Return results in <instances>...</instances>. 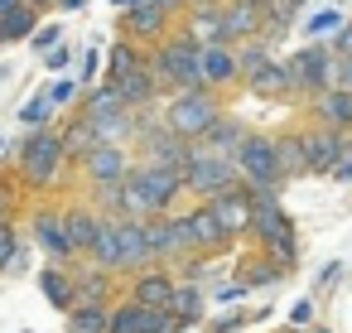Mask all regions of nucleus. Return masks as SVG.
Masks as SVG:
<instances>
[{
	"instance_id": "obj_1",
	"label": "nucleus",
	"mask_w": 352,
	"mask_h": 333,
	"mask_svg": "<svg viewBox=\"0 0 352 333\" xmlns=\"http://www.w3.org/2000/svg\"><path fill=\"white\" fill-rule=\"evenodd\" d=\"M184 174L160 169V164H140L126 174V213L131 217H169L184 208Z\"/></svg>"
},
{
	"instance_id": "obj_2",
	"label": "nucleus",
	"mask_w": 352,
	"mask_h": 333,
	"mask_svg": "<svg viewBox=\"0 0 352 333\" xmlns=\"http://www.w3.org/2000/svg\"><path fill=\"white\" fill-rule=\"evenodd\" d=\"M150 78L160 92H188V87H203V49L188 39V34H164L155 44V54L145 58Z\"/></svg>"
},
{
	"instance_id": "obj_3",
	"label": "nucleus",
	"mask_w": 352,
	"mask_h": 333,
	"mask_svg": "<svg viewBox=\"0 0 352 333\" xmlns=\"http://www.w3.org/2000/svg\"><path fill=\"white\" fill-rule=\"evenodd\" d=\"M63 169H68V160H63V136H58L54 126L30 131V136L15 145V174H20L25 189H54Z\"/></svg>"
},
{
	"instance_id": "obj_4",
	"label": "nucleus",
	"mask_w": 352,
	"mask_h": 333,
	"mask_svg": "<svg viewBox=\"0 0 352 333\" xmlns=\"http://www.w3.org/2000/svg\"><path fill=\"white\" fill-rule=\"evenodd\" d=\"M227 107H222V92H212V87H188V92H174L169 97V107H164V126L179 136V140H203L208 131H212V121L222 116Z\"/></svg>"
},
{
	"instance_id": "obj_5",
	"label": "nucleus",
	"mask_w": 352,
	"mask_h": 333,
	"mask_svg": "<svg viewBox=\"0 0 352 333\" xmlns=\"http://www.w3.org/2000/svg\"><path fill=\"white\" fill-rule=\"evenodd\" d=\"M241 184V174H236V164L227 160V155H212V150H203L198 140L188 145V164H184V193L193 198V203H212L217 193H232Z\"/></svg>"
},
{
	"instance_id": "obj_6",
	"label": "nucleus",
	"mask_w": 352,
	"mask_h": 333,
	"mask_svg": "<svg viewBox=\"0 0 352 333\" xmlns=\"http://www.w3.org/2000/svg\"><path fill=\"white\" fill-rule=\"evenodd\" d=\"M78 116H87V121L97 126L102 145H131V140H135V111L116 97V87H111V83H102V87L82 92Z\"/></svg>"
},
{
	"instance_id": "obj_7",
	"label": "nucleus",
	"mask_w": 352,
	"mask_h": 333,
	"mask_svg": "<svg viewBox=\"0 0 352 333\" xmlns=\"http://www.w3.org/2000/svg\"><path fill=\"white\" fill-rule=\"evenodd\" d=\"M285 73H289V92L294 97H318L338 83V58L323 39H309L294 58H285Z\"/></svg>"
},
{
	"instance_id": "obj_8",
	"label": "nucleus",
	"mask_w": 352,
	"mask_h": 333,
	"mask_svg": "<svg viewBox=\"0 0 352 333\" xmlns=\"http://www.w3.org/2000/svg\"><path fill=\"white\" fill-rule=\"evenodd\" d=\"M174 222H179V241H184V251L188 256H227L236 241L217 227V217H212V208L208 203H193V208H179L174 213Z\"/></svg>"
},
{
	"instance_id": "obj_9",
	"label": "nucleus",
	"mask_w": 352,
	"mask_h": 333,
	"mask_svg": "<svg viewBox=\"0 0 352 333\" xmlns=\"http://www.w3.org/2000/svg\"><path fill=\"white\" fill-rule=\"evenodd\" d=\"M232 164H236L241 184H275V189H285L280 184V169H275V136H265V131H251L236 145Z\"/></svg>"
},
{
	"instance_id": "obj_10",
	"label": "nucleus",
	"mask_w": 352,
	"mask_h": 333,
	"mask_svg": "<svg viewBox=\"0 0 352 333\" xmlns=\"http://www.w3.org/2000/svg\"><path fill=\"white\" fill-rule=\"evenodd\" d=\"M78 169H82L87 193H97V189H116V184H126V174L135 169V150H131V145H97Z\"/></svg>"
},
{
	"instance_id": "obj_11",
	"label": "nucleus",
	"mask_w": 352,
	"mask_h": 333,
	"mask_svg": "<svg viewBox=\"0 0 352 333\" xmlns=\"http://www.w3.org/2000/svg\"><path fill=\"white\" fill-rule=\"evenodd\" d=\"M30 237L39 241V251H44L54 266H73V261H82V256L73 251L68 232H63V208H54V203H39V208L30 213Z\"/></svg>"
},
{
	"instance_id": "obj_12",
	"label": "nucleus",
	"mask_w": 352,
	"mask_h": 333,
	"mask_svg": "<svg viewBox=\"0 0 352 333\" xmlns=\"http://www.w3.org/2000/svg\"><path fill=\"white\" fill-rule=\"evenodd\" d=\"M174 285H179L174 266H150V270H140V275H126V299L140 304V309H169Z\"/></svg>"
},
{
	"instance_id": "obj_13",
	"label": "nucleus",
	"mask_w": 352,
	"mask_h": 333,
	"mask_svg": "<svg viewBox=\"0 0 352 333\" xmlns=\"http://www.w3.org/2000/svg\"><path fill=\"white\" fill-rule=\"evenodd\" d=\"M352 136L342 131H328V126H304V160H309V174H333V164L347 155Z\"/></svg>"
},
{
	"instance_id": "obj_14",
	"label": "nucleus",
	"mask_w": 352,
	"mask_h": 333,
	"mask_svg": "<svg viewBox=\"0 0 352 333\" xmlns=\"http://www.w3.org/2000/svg\"><path fill=\"white\" fill-rule=\"evenodd\" d=\"M212 217H217V227L232 237V241H246V232H251V217H256V203H251V193H246V184H236L232 193H217L212 203Z\"/></svg>"
},
{
	"instance_id": "obj_15",
	"label": "nucleus",
	"mask_w": 352,
	"mask_h": 333,
	"mask_svg": "<svg viewBox=\"0 0 352 333\" xmlns=\"http://www.w3.org/2000/svg\"><path fill=\"white\" fill-rule=\"evenodd\" d=\"M116 280H121V275H111V270L92 266L87 256H82V261H73V294H78V304L111 309V304H116Z\"/></svg>"
},
{
	"instance_id": "obj_16",
	"label": "nucleus",
	"mask_w": 352,
	"mask_h": 333,
	"mask_svg": "<svg viewBox=\"0 0 352 333\" xmlns=\"http://www.w3.org/2000/svg\"><path fill=\"white\" fill-rule=\"evenodd\" d=\"M107 333H174V319H169V309H140L131 299H116Z\"/></svg>"
},
{
	"instance_id": "obj_17",
	"label": "nucleus",
	"mask_w": 352,
	"mask_h": 333,
	"mask_svg": "<svg viewBox=\"0 0 352 333\" xmlns=\"http://www.w3.org/2000/svg\"><path fill=\"white\" fill-rule=\"evenodd\" d=\"M169 34V15L160 10V6H150V0H140V6H131L126 15H121V39H131V44H160Z\"/></svg>"
},
{
	"instance_id": "obj_18",
	"label": "nucleus",
	"mask_w": 352,
	"mask_h": 333,
	"mask_svg": "<svg viewBox=\"0 0 352 333\" xmlns=\"http://www.w3.org/2000/svg\"><path fill=\"white\" fill-rule=\"evenodd\" d=\"M241 83V58H236V44H208L203 49V87L212 92H227Z\"/></svg>"
},
{
	"instance_id": "obj_19",
	"label": "nucleus",
	"mask_w": 352,
	"mask_h": 333,
	"mask_svg": "<svg viewBox=\"0 0 352 333\" xmlns=\"http://www.w3.org/2000/svg\"><path fill=\"white\" fill-rule=\"evenodd\" d=\"M116 227H121V280L150 270L155 256H150V241H145V217H116Z\"/></svg>"
},
{
	"instance_id": "obj_20",
	"label": "nucleus",
	"mask_w": 352,
	"mask_h": 333,
	"mask_svg": "<svg viewBox=\"0 0 352 333\" xmlns=\"http://www.w3.org/2000/svg\"><path fill=\"white\" fill-rule=\"evenodd\" d=\"M63 232H68L73 251L87 256L92 241H97V232H102V213H97L87 198H82V203H63Z\"/></svg>"
},
{
	"instance_id": "obj_21",
	"label": "nucleus",
	"mask_w": 352,
	"mask_h": 333,
	"mask_svg": "<svg viewBox=\"0 0 352 333\" xmlns=\"http://www.w3.org/2000/svg\"><path fill=\"white\" fill-rule=\"evenodd\" d=\"M145 241H150L155 266L188 261V251H184V241H179V222H174V213H169V217H145Z\"/></svg>"
},
{
	"instance_id": "obj_22",
	"label": "nucleus",
	"mask_w": 352,
	"mask_h": 333,
	"mask_svg": "<svg viewBox=\"0 0 352 333\" xmlns=\"http://www.w3.org/2000/svg\"><path fill=\"white\" fill-rule=\"evenodd\" d=\"M309 116H314V126H328V131L352 136V92H347V87H328V92H318L314 107H309Z\"/></svg>"
},
{
	"instance_id": "obj_23",
	"label": "nucleus",
	"mask_w": 352,
	"mask_h": 333,
	"mask_svg": "<svg viewBox=\"0 0 352 333\" xmlns=\"http://www.w3.org/2000/svg\"><path fill=\"white\" fill-rule=\"evenodd\" d=\"M261 20H265L261 6H251V0H232V6H222V39L227 44H246V39L261 34Z\"/></svg>"
},
{
	"instance_id": "obj_24",
	"label": "nucleus",
	"mask_w": 352,
	"mask_h": 333,
	"mask_svg": "<svg viewBox=\"0 0 352 333\" xmlns=\"http://www.w3.org/2000/svg\"><path fill=\"white\" fill-rule=\"evenodd\" d=\"M275 169H280V184H289V179H304V174H309V160H304V126H294V131H280V136H275Z\"/></svg>"
},
{
	"instance_id": "obj_25",
	"label": "nucleus",
	"mask_w": 352,
	"mask_h": 333,
	"mask_svg": "<svg viewBox=\"0 0 352 333\" xmlns=\"http://www.w3.org/2000/svg\"><path fill=\"white\" fill-rule=\"evenodd\" d=\"M34 285H39V294L58 309V314H68L73 304H78V294H73V266H39V275H34Z\"/></svg>"
},
{
	"instance_id": "obj_26",
	"label": "nucleus",
	"mask_w": 352,
	"mask_h": 333,
	"mask_svg": "<svg viewBox=\"0 0 352 333\" xmlns=\"http://www.w3.org/2000/svg\"><path fill=\"white\" fill-rule=\"evenodd\" d=\"M203 304H208L203 285H198V280H179V285H174V299H169V319H174V333H184V328L203 323Z\"/></svg>"
},
{
	"instance_id": "obj_27",
	"label": "nucleus",
	"mask_w": 352,
	"mask_h": 333,
	"mask_svg": "<svg viewBox=\"0 0 352 333\" xmlns=\"http://www.w3.org/2000/svg\"><path fill=\"white\" fill-rule=\"evenodd\" d=\"M184 34H188L198 49H208V44H227V39H222V6H188V25H184Z\"/></svg>"
},
{
	"instance_id": "obj_28",
	"label": "nucleus",
	"mask_w": 352,
	"mask_h": 333,
	"mask_svg": "<svg viewBox=\"0 0 352 333\" xmlns=\"http://www.w3.org/2000/svg\"><path fill=\"white\" fill-rule=\"evenodd\" d=\"M58 136H63V160H68V164H82V160L102 145V136H97V126H92L87 116H73Z\"/></svg>"
},
{
	"instance_id": "obj_29",
	"label": "nucleus",
	"mask_w": 352,
	"mask_h": 333,
	"mask_svg": "<svg viewBox=\"0 0 352 333\" xmlns=\"http://www.w3.org/2000/svg\"><path fill=\"white\" fill-rule=\"evenodd\" d=\"M111 87H116V97H121L131 111H155V102H160V87H155L150 68H140V73H131V78H121V83H111Z\"/></svg>"
},
{
	"instance_id": "obj_30",
	"label": "nucleus",
	"mask_w": 352,
	"mask_h": 333,
	"mask_svg": "<svg viewBox=\"0 0 352 333\" xmlns=\"http://www.w3.org/2000/svg\"><path fill=\"white\" fill-rule=\"evenodd\" d=\"M246 136H251V131H246V121H236V116H227V111H222V116L212 121V131H208L198 145H203V150H212V155H227V160H232V155H236V145H241Z\"/></svg>"
},
{
	"instance_id": "obj_31",
	"label": "nucleus",
	"mask_w": 352,
	"mask_h": 333,
	"mask_svg": "<svg viewBox=\"0 0 352 333\" xmlns=\"http://www.w3.org/2000/svg\"><path fill=\"white\" fill-rule=\"evenodd\" d=\"M285 275H289V270H280V266H275L270 256H261L256 246H251V251H246V261L236 266V280H241L246 290H265V285H280Z\"/></svg>"
},
{
	"instance_id": "obj_32",
	"label": "nucleus",
	"mask_w": 352,
	"mask_h": 333,
	"mask_svg": "<svg viewBox=\"0 0 352 333\" xmlns=\"http://www.w3.org/2000/svg\"><path fill=\"white\" fill-rule=\"evenodd\" d=\"M145 49L140 44H131V39H116L111 44V54H107V83H121V78H131V73H140L145 68Z\"/></svg>"
},
{
	"instance_id": "obj_33",
	"label": "nucleus",
	"mask_w": 352,
	"mask_h": 333,
	"mask_svg": "<svg viewBox=\"0 0 352 333\" xmlns=\"http://www.w3.org/2000/svg\"><path fill=\"white\" fill-rule=\"evenodd\" d=\"M246 87H251L256 97H294V92H289V73H285V63H275V58H270L261 73H251Z\"/></svg>"
},
{
	"instance_id": "obj_34",
	"label": "nucleus",
	"mask_w": 352,
	"mask_h": 333,
	"mask_svg": "<svg viewBox=\"0 0 352 333\" xmlns=\"http://www.w3.org/2000/svg\"><path fill=\"white\" fill-rule=\"evenodd\" d=\"M39 25V10L34 6H15L10 15H0V44H15V39H30Z\"/></svg>"
},
{
	"instance_id": "obj_35",
	"label": "nucleus",
	"mask_w": 352,
	"mask_h": 333,
	"mask_svg": "<svg viewBox=\"0 0 352 333\" xmlns=\"http://www.w3.org/2000/svg\"><path fill=\"white\" fill-rule=\"evenodd\" d=\"M107 319H111V309H97V304H73L63 314L68 333H107Z\"/></svg>"
},
{
	"instance_id": "obj_36",
	"label": "nucleus",
	"mask_w": 352,
	"mask_h": 333,
	"mask_svg": "<svg viewBox=\"0 0 352 333\" xmlns=\"http://www.w3.org/2000/svg\"><path fill=\"white\" fill-rule=\"evenodd\" d=\"M236 58H241V83L251 78V73H261L265 63H270V39H246V44H236Z\"/></svg>"
},
{
	"instance_id": "obj_37",
	"label": "nucleus",
	"mask_w": 352,
	"mask_h": 333,
	"mask_svg": "<svg viewBox=\"0 0 352 333\" xmlns=\"http://www.w3.org/2000/svg\"><path fill=\"white\" fill-rule=\"evenodd\" d=\"M54 111H58V107H54V97H49V92H34V97L20 107V121H25L30 131H44V126L54 121Z\"/></svg>"
},
{
	"instance_id": "obj_38",
	"label": "nucleus",
	"mask_w": 352,
	"mask_h": 333,
	"mask_svg": "<svg viewBox=\"0 0 352 333\" xmlns=\"http://www.w3.org/2000/svg\"><path fill=\"white\" fill-rule=\"evenodd\" d=\"M15 261H20V227L6 217L0 222V270H15Z\"/></svg>"
},
{
	"instance_id": "obj_39",
	"label": "nucleus",
	"mask_w": 352,
	"mask_h": 333,
	"mask_svg": "<svg viewBox=\"0 0 352 333\" xmlns=\"http://www.w3.org/2000/svg\"><path fill=\"white\" fill-rule=\"evenodd\" d=\"M323 44L333 49V58H352V20H347V25H338Z\"/></svg>"
},
{
	"instance_id": "obj_40",
	"label": "nucleus",
	"mask_w": 352,
	"mask_h": 333,
	"mask_svg": "<svg viewBox=\"0 0 352 333\" xmlns=\"http://www.w3.org/2000/svg\"><path fill=\"white\" fill-rule=\"evenodd\" d=\"M49 97H54V107H68V102H78V97H82V83L63 78V83H54V87H49Z\"/></svg>"
},
{
	"instance_id": "obj_41",
	"label": "nucleus",
	"mask_w": 352,
	"mask_h": 333,
	"mask_svg": "<svg viewBox=\"0 0 352 333\" xmlns=\"http://www.w3.org/2000/svg\"><path fill=\"white\" fill-rule=\"evenodd\" d=\"M246 294H251V290H246L241 280H227V285H217V290H212V299H217V304H241Z\"/></svg>"
},
{
	"instance_id": "obj_42",
	"label": "nucleus",
	"mask_w": 352,
	"mask_h": 333,
	"mask_svg": "<svg viewBox=\"0 0 352 333\" xmlns=\"http://www.w3.org/2000/svg\"><path fill=\"white\" fill-rule=\"evenodd\" d=\"M58 39H63V30H58V25H44L39 34H30V44H34L39 54H49V49H58Z\"/></svg>"
},
{
	"instance_id": "obj_43",
	"label": "nucleus",
	"mask_w": 352,
	"mask_h": 333,
	"mask_svg": "<svg viewBox=\"0 0 352 333\" xmlns=\"http://www.w3.org/2000/svg\"><path fill=\"white\" fill-rule=\"evenodd\" d=\"M15 208H20V198H15V184H6V179H0V222H15Z\"/></svg>"
},
{
	"instance_id": "obj_44",
	"label": "nucleus",
	"mask_w": 352,
	"mask_h": 333,
	"mask_svg": "<svg viewBox=\"0 0 352 333\" xmlns=\"http://www.w3.org/2000/svg\"><path fill=\"white\" fill-rule=\"evenodd\" d=\"M333 30H338V15H333V10H323V15L309 20V39H323V34H333Z\"/></svg>"
},
{
	"instance_id": "obj_45",
	"label": "nucleus",
	"mask_w": 352,
	"mask_h": 333,
	"mask_svg": "<svg viewBox=\"0 0 352 333\" xmlns=\"http://www.w3.org/2000/svg\"><path fill=\"white\" fill-rule=\"evenodd\" d=\"M68 58H73L68 49H49V58H44V68H49V73H63V68H68Z\"/></svg>"
},
{
	"instance_id": "obj_46",
	"label": "nucleus",
	"mask_w": 352,
	"mask_h": 333,
	"mask_svg": "<svg viewBox=\"0 0 352 333\" xmlns=\"http://www.w3.org/2000/svg\"><path fill=\"white\" fill-rule=\"evenodd\" d=\"M328 179H338V184H347V179H352V145H347V155L333 164V174H328Z\"/></svg>"
},
{
	"instance_id": "obj_47",
	"label": "nucleus",
	"mask_w": 352,
	"mask_h": 333,
	"mask_svg": "<svg viewBox=\"0 0 352 333\" xmlns=\"http://www.w3.org/2000/svg\"><path fill=\"white\" fill-rule=\"evenodd\" d=\"M150 6H160L169 20H174V15H188V0H150Z\"/></svg>"
},
{
	"instance_id": "obj_48",
	"label": "nucleus",
	"mask_w": 352,
	"mask_h": 333,
	"mask_svg": "<svg viewBox=\"0 0 352 333\" xmlns=\"http://www.w3.org/2000/svg\"><path fill=\"white\" fill-rule=\"evenodd\" d=\"M241 323H246V314H227V319H217L208 333H232V328H241Z\"/></svg>"
},
{
	"instance_id": "obj_49",
	"label": "nucleus",
	"mask_w": 352,
	"mask_h": 333,
	"mask_svg": "<svg viewBox=\"0 0 352 333\" xmlns=\"http://www.w3.org/2000/svg\"><path fill=\"white\" fill-rule=\"evenodd\" d=\"M333 87H347L352 92V58H338V83Z\"/></svg>"
},
{
	"instance_id": "obj_50",
	"label": "nucleus",
	"mask_w": 352,
	"mask_h": 333,
	"mask_svg": "<svg viewBox=\"0 0 352 333\" xmlns=\"http://www.w3.org/2000/svg\"><path fill=\"white\" fill-rule=\"evenodd\" d=\"M289 319H294V323H309V319H314V299H309V304H294Z\"/></svg>"
},
{
	"instance_id": "obj_51",
	"label": "nucleus",
	"mask_w": 352,
	"mask_h": 333,
	"mask_svg": "<svg viewBox=\"0 0 352 333\" xmlns=\"http://www.w3.org/2000/svg\"><path fill=\"white\" fill-rule=\"evenodd\" d=\"M54 6H63V10H82L87 0H54Z\"/></svg>"
},
{
	"instance_id": "obj_52",
	"label": "nucleus",
	"mask_w": 352,
	"mask_h": 333,
	"mask_svg": "<svg viewBox=\"0 0 352 333\" xmlns=\"http://www.w3.org/2000/svg\"><path fill=\"white\" fill-rule=\"evenodd\" d=\"M15 6H25V0H0V15H10Z\"/></svg>"
},
{
	"instance_id": "obj_53",
	"label": "nucleus",
	"mask_w": 352,
	"mask_h": 333,
	"mask_svg": "<svg viewBox=\"0 0 352 333\" xmlns=\"http://www.w3.org/2000/svg\"><path fill=\"white\" fill-rule=\"evenodd\" d=\"M111 6H116V10H121V15H126V10H131V6H140V0H111Z\"/></svg>"
},
{
	"instance_id": "obj_54",
	"label": "nucleus",
	"mask_w": 352,
	"mask_h": 333,
	"mask_svg": "<svg viewBox=\"0 0 352 333\" xmlns=\"http://www.w3.org/2000/svg\"><path fill=\"white\" fill-rule=\"evenodd\" d=\"M25 6H34V10H44V6H54V0H25Z\"/></svg>"
},
{
	"instance_id": "obj_55",
	"label": "nucleus",
	"mask_w": 352,
	"mask_h": 333,
	"mask_svg": "<svg viewBox=\"0 0 352 333\" xmlns=\"http://www.w3.org/2000/svg\"><path fill=\"white\" fill-rule=\"evenodd\" d=\"M294 6H309V0H294Z\"/></svg>"
},
{
	"instance_id": "obj_56",
	"label": "nucleus",
	"mask_w": 352,
	"mask_h": 333,
	"mask_svg": "<svg viewBox=\"0 0 352 333\" xmlns=\"http://www.w3.org/2000/svg\"><path fill=\"white\" fill-rule=\"evenodd\" d=\"M314 333H328V328H314Z\"/></svg>"
}]
</instances>
